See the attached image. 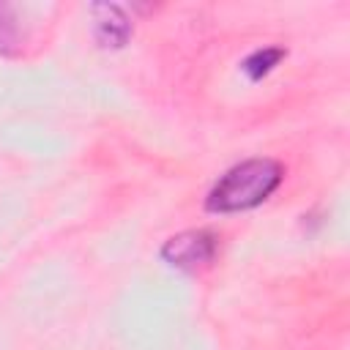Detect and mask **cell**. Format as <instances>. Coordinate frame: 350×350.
<instances>
[{"label": "cell", "mask_w": 350, "mask_h": 350, "mask_svg": "<svg viewBox=\"0 0 350 350\" xmlns=\"http://www.w3.org/2000/svg\"><path fill=\"white\" fill-rule=\"evenodd\" d=\"M282 180V167L273 159H249L227 170L211 189L205 208L213 213L249 211L268 200Z\"/></svg>", "instance_id": "cell-1"}, {"label": "cell", "mask_w": 350, "mask_h": 350, "mask_svg": "<svg viewBox=\"0 0 350 350\" xmlns=\"http://www.w3.org/2000/svg\"><path fill=\"white\" fill-rule=\"evenodd\" d=\"M216 235L208 232V230H186L175 238H170L161 249V257L175 265V268H200V265H208L216 254Z\"/></svg>", "instance_id": "cell-2"}, {"label": "cell", "mask_w": 350, "mask_h": 350, "mask_svg": "<svg viewBox=\"0 0 350 350\" xmlns=\"http://www.w3.org/2000/svg\"><path fill=\"white\" fill-rule=\"evenodd\" d=\"M96 36L104 46H120L129 33H131V25L126 19V14L118 8V5H96Z\"/></svg>", "instance_id": "cell-3"}, {"label": "cell", "mask_w": 350, "mask_h": 350, "mask_svg": "<svg viewBox=\"0 0 350 350\" xmlns=\"http://www.w3.org/2000/svg\"><path fill=\"white\" fill-rule=\"evenodd\" d=\"M282 57H284L282 49H260V52H254V55H249V57L243 60V71L249 74V79H260V77H265Z\"/></svg>", "instance_id": "cell-4"}, {"label": "cell", "mask_w": 350, "mask_h": 350, "mask_svg": "<svg viewBox=\"0 0 350 350\" xmlns=\"http://www.w3.org/2000/svg\"><path fill=\"white\" fill-rule=\"evenodd\" d=\"M16 41V27H14V16L8 5H0V52H11Z\"/></svg>", "instance_id": "cell-5"}]
</instances>
